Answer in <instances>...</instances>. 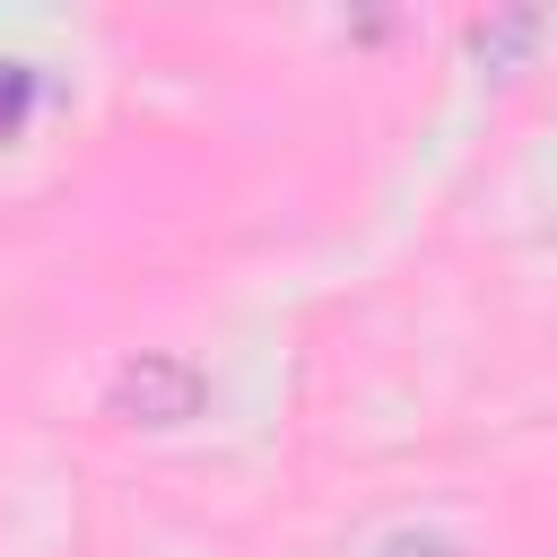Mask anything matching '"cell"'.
I'll return each instance as SVG.
<instances>
[{
	"instance_id": "3",
	"label": "cell",
	"mask_w": 557,
	"mask_h": 557,
	"mask_svg": "<svg viewBox=\"0 0 557 557\" xmlns=\"http://www.w3.org/2000/svg\"><path fill=\"white\" fill-rule=\"evenodd\" d=\"M26 113H35V70H26V61H0V139H9Z\"/></svg>"
},
{
	"instance_id": "2",
	"label": "cell",
	"mask_w": 557,
	"mask_h": 557,
	"mask_svg": "<svg viewBox=\"0 0 557 557\" xmlns=\"http://www.w3.org/2000/svg\"><path fill=\"white\" fill-rule=\"evenodd\" d=\"M531 35H540V17H479V26H470V52H479V61H505V52H522Z\"/></svg>"
},
{
	"instance_id": "1",
	"label": "cell",
	"mask_w": 557,
	"mask_h": 557,
	"mask_svg": "<svg viewBox=\"0 0 557 557\" xmlns=\"http://www.w3.org/2000/svg\"><path fill=\"white\" fill-rule=\"evenodd\" d=\"M200 366L191 357H174V348H139L122 374H113V392H104V409L122 418V426H183V418H200Z\"/></svg>"
}]
</instances>
